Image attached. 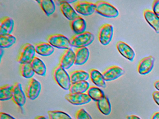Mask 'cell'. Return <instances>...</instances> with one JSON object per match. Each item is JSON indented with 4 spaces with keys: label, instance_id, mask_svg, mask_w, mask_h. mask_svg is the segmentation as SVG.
<instances>
[{
    "label": "cell",
    "instance_id": "obj_14",
    "mask_svg": "<svg viewBox=\"0 0 159 119\" xmlns=\"http://www.w3.org/2000/svg\"><path fill=\"white\" fill-rule=\"evenodd\" d=\"M116 47L119 53L126 59L130 61H134L135 53L129 45L121 41H119L116 44Z\"/></svg>",
    "mask_w": 159,
    "mask_h": 119
},
{
    "label": "cell",
    "instance_id": "obj_38",
    "mask_svg": "<svg viewBox=\"0 0 159 119\" xmlns=\"http://www.w3.org/2000/svg\"><path fill=\"white\" fill-rule=\"evenodd\" d=\"M152 119H159V112H157L153 115Z\"/></svg>",
    "mask_w": 159,
    "mask_h": 119
},
{
    "label": "cell",
    "instance_id": "obj_12",
    "mask_svg": "<svg viewBox=\"0 0 159 119\" xmlns=\"http://www.w3.org/2000/svg\"><path fill=\"white\" fill-rule=\"evenodd\" d=\"M125 73L123 69L118 66H112L107 68L102 73L106 82L114 81Z\"/></svg>",
    "mask_w": 159,
    "mask_h": 119
},
{
    "label": "cell",
    "instance_id": "obj_22",
    "mask_svg": "<svg viewBox=\"0 0 159 119\" xmlns=\"http://www.w3.org/2000/svg\"><path fill=\"white\" fill-rule=\"evenodd\" d=\"M30 63L34 72L36 74L40 76H45L47 68L45 63L42 60L37 57H35Z\"/></svg>",
    "mask_w": 159,
    "mask_h": 119
},
{
    "label": "cell",
    "instance_id": "obj_10",
    "mask_svg": "<svg viewBox=\"0 0 159 119\" xmlns=\"http://www.w3.org/2000/svg\"><path fill=\"white\" fill-rule=\"evenodd\" d=\"M25 93L23 91L22 85L16 82L13 85V92L12 99L18 107H23L26 101Z\"/></svg>",
    "mask_w": 159,
    "mask_h": 119
},
{
    "label": "cell",
    "instance_id": "obj_16",
    "mask_svg": "<svg viewBox=\"0 0 159 119\" xmlns=\"http://www.w3.org/2000/svg\"><path fill=\"white\" fill-rule=\"evenodd\" d=\"M14 27V21L11 18L5 16L0 21V35L11 34Z\"/></svg>",
    "mask_w": 159,
    "mask_h": 119
},
{
    "label": "cell",
    "instance_id": "obj_11",
    "mask_svg": "<svg viewBox=\"0 0 159 119\" xmlns=\"http://www.w3.org/2000/svg\"><path fill=\"white\" fill-rule=\"evenodd\" d=\"M155 58L150 55L142 59L138 66V71L141 75L148 74L152 70L154 67Z\"/></svg>",
    "mask_w": 159,
    "mask_h": 119
},
{
    "label": "cell",
    "instance_id": "obj_40",
    "mask_svg": "<svg viewBox=\"0 0 159 119\" xmlns=\"http://www.w3.org/2000/svg\"><path fill=\"white\" fill-rule=\"evenodd\" d=\"M35 119H48L44 116H39L36 117Z\"/></svg>",
    "mask_w": 159,
    "mask_h": 119
},
{
    "label": "cell",
    "instance_id": "obj_1",
    "mask_svg": "<svg viewBox=\"0 0 159 119\" xmlns=\"http://www.w3.org/2000/svg\"><path fill=\"white\" fill-rule=\"evenodd\" d=\"M52 75L57 83L61 88L65 90H69L71 85L70 74L59 64L54 69Z\"/></svg>",
    "mask_w": 159,
    "mask_h": 119
},
{
    "label": "cell",
    "instance_id": "obj_25",
    "mask_svg": "<svg viewBox=\"0 0 159 119\" xmlns=\"http://www.w3.org/2000/svg\"><path fill=\"white\" fill-rule=\"evenodd\" d=\"M90 86V84L87 81L78 82L72 84L69 91L70 94H83L87 92Z\"/></svg>",
    "mask_w": 159,
    "mask_h": 119
},
{
    "label": "cell",
    "instance_id": "obj_31",
    "mask_svg": "<svg viewBox=\"0 0 159 119\" xmlns=\"http://www.w3.org/2000/svg\"><path fill=\"white\" fill-rule=\"evenodd\" d=\"M48 114L50 119H72L69 114L62 111H49Z\"/></svg>",
    "mask_w": 159,
    "mask_h": 119
},
{
    "label": "cell",
    "instance_id": "obj_2",
    "mask_svg": "<svg viewBox=\"0 0 159 119\" xmlns=\"http://www.w3.org/2000/svg\"><path fill=\"white\" fill-rule=\"evenodd\" d=\"M95 11L101 16L114 18L119 16V11L115 7L104 1H97L95 3Z\"/></svg>",
    "mask_w": 159,
    "mask_h": 119
},
{
    "label": "cell",
    "instance_id": "obj_36",
    "mask_svg": "<svg viewBox=\"0 0 159 119\" xmlns=\"http://www.w3.org/2000/svg\"><path fill=\"white\" fill-rule=\"evenodd\" d=\"M127 119H141L138 116L135 115H128L126 117Z\"/></svg>",
    "mask_w": 159,
    "mask_h": 119
},
{
    "label": "cell",
    "instance_id": "obj_6",
    "mask_svg": "<svg viewBox=\"0 0 159 119\" xmlns=\"http://www.w3.org/2000/svg\"><path fill=\"white\" fill-rule=\"evenodd\" d=\"M113 35V27L111 24H103L98 33L99 42L103 46H107L111 42Z\"/></svg>",
    "mask_w": 159,
    "mask_h": 119
},
{
    "label": "cell",
    "instance_id": "obj_15",
    "mask_svg": "<svg viewBox=\"0 0 159 119\" xmlns=\"http://www.w3.org/2000/svg\"><path fill=\"white\" fill-rule=\"evenodd\" d=\"M75 52L72 49L66 50L60 59L59 65L65 69H68L75 63Z\"/></svg>",
    "mask_w": 159,
    "mask_h": 119
},
{
    "label": "cell",
    "instance_id": "obj_3",
    "mask_svg": "<svg viewBox=\"0 0 159 119\" xmlns=\"http://www.w3.org/2000/svg\"><path fill=\"white\" fill-rule=\"evenodd\" d=\"M71 46L76 48L87 47L94 40V36L92 33L85 31L80 34H75L70 39Z\"/></svg>",
    "mask_w": 159,
    "mask_h": 119
},
{
    "label": "cell",
    "instance_id": "obj_9",
    "mask_svg": "<svg viewBox=\"0 0 159 119\" xmlns=\"http://www.w3.org/2000/svg\"><path fill=\"white\" fill-rule=\"evenodd\" d=\"M65 98L72 105L80 106L91 102L92 99L87 94H69L65 96Z\"/></svg>",
    "mask_w": 159,
    "mask_h": 119
},
{
    "label": "cell",
    "instance_id": "obj_19",
    "mask_svg": "<svg viewBox=\"0 0 159 119\" xmlns=\"http://www.w3.org/2000/svg\"><path fill=\"white\" fill-rule=\"evenodd\" d=\"M75 60L74 64L83 65L89 59L90 52L87 47L78 48L75 52Z\"/></svg>",
    "mask_w": 159,
    "mask_h": 119
},
{
    "label": "cell",
    "instance_id": "obj_23",
    "mask_svg": "<svg viewBox=\"0 0 159 119\" xmlns=\"http://www.w3.org/2000/svg\"><path fill=\"white\" fill-rule=\"evenodd\" d=\"M97 106L99 111L105 115H109L111 111V106L108 98L105 95L97 102Z\"/></svg>",
    "mask_w": 159,
    "mask_h": 119
},
{
    "label": "cell",
    "instance_id": "obj_34",
    "mask_svg": "<svg viewBox=\"0 0 159 119\" xmlns=\"http://www.w3.org/2000/svg\"><path fill=\"white\" fill-rule=\"evenodd\" d=\"M0 119H16L10 114L5 112H1L0 113Z\"/></svg>",
    "mask_w": 159,
    "mask_h": 119
},
{
    "label": "cell",
    "instance_id": "obj_41",
    "mask_svg": "<svg viewBox=\"0 0 159 119\" xmlns=\"http://www.w3.org/2000/svg\"><path fill=\"white\" fill-rule=\"evenodd\" d=\"M68 3H69V4L70 3H72L73 2H77V1H66Z\"/></svg>",
    "mask_w": 159,
    "mask_h": 119
},
{
    "label": "cell",
    "instance_id": "obj_37",
    "mask_svg": "<svg viewBox=\"0 0 159 119\" xmlns=\"http://www.w3.org/2000/svg\"><path fill=\"white\" fill-rule=\"evenodd\" d=\"M154 87L159 91V81H156L154 84Z\"/></svg>",
    "mask_w": 159,
    "mask_h": 119
},
{
    "label": "cell",
    "instance_id": "obj_32",
    "mask_svg": "<svg viewBox=\"0 0 159 119\" xmlns=\"http://www.w3.org/2000/svg\"><path fill=\"white\" fill-rule=\"evenodd\" d=\"M76 119H93L91 115L84 109L81 108L76 112Z\"/></svg>",
    "mask_w": 159,
    "mask_h": 119
},
{
    "label": "cell",
    "instance_id": "obj_35",
    "mask_svg": "<svg viewBox=\"0 0 159 119\" xmlns=\"http://www.w3.org/2000/svg\"><path fill=\"white\" fill-rule=\"evenodd\" d=\"M152 97L156 104L159 106V91H155L152 93Z\"/></svg>",
    "mask_w": 159,
    "mask_h": 119
},
{
    "label": "cell",
    "instance_id": "obj_28",
    "mask_svg": "<svg viewBox=\"0 0 159 119\" xmlns=\"http://www.w3.org/2000/svg\"><path fill=\"white\" fill-rule=\"evenodd\" d=\"M86 93L91 99L95 102H98L105 96L104 92L97 86H90Z\"/></svg>",
    "mask_w": 159,
    "mask_h": 119
},
{
    "label": "cell",
    "instance_id": "obj_18",
    "mask_svg": "<svg viewBox=\"0 0 159 119\" xmlns=\"http://www.w3.org/2000/svg\"><path fill=\"white\" fill-rule=\"evenodd\" d=\"M36 53L42 56L47 57L52 55L54 52V48L49 43L41 42L34 46Z\"/></svg>",
    "mask_w": 159,
    "mask_h": 119
},
{
    "label": "cell",
    "instance_id": "obj_20",
    "mask_svg": "<svg viewBox=\"0 0 159 119\" xmlns=\"http://www.w3.org/2000/svg\"><path fill=\"white\" fill-rule=\"evenodd\" d=\"M70 24L71 29L76 34L84 32L86 30V21L80 16L70 21Z\"/></svg>",
    "mask_w": 159,
    "mask_h": 119
},
{
    "label": "cell",
    "instance_id": "obj_7",
    "mask_svg": "<svg viewBox=\"0 0 159 119\" xmlns=\"http://www.w3.org/2000/svg\"><path fill=\"white\" fill-rule=\"evenodd\" d=\"M41 84L35 78L30 79L25 90L26 96L31 100L38 98L41 91Z\"/></svg>",
    "mask_w": 159,
    "mask_h": 119
},
{
    "label": "cell",
    "instance_id": "obj_26",
    "mask_svg": "<svg viewBox=\"0 0 159 119\" xmlns=\"http://www.w3.org/2000/svg\"><path fill=\"white\" fill-rule=\"evenodd\" d=\"M39 5L46 15L49 16L52 15L55 11L56 6L54 2L51 0H40L36 1Z\"/></svg>",
    "mask_w": 159,
    "mask_h": 119
},
{
    "label": "cell",
    "instance_id": "obj_5",
    "mask_svg": "<svg viewBox=\"0 0 159 119\" xmlns=\"http://www.w3.org/2000/svg\"><path fill=\"white\" fill-rule=\"evenodd\" d=\"M47 42L53 47L58 49H71L70 40L65 35L61 34H54L49 35L47 39Z\"/></svg>",
    "mask_w": 159,
    "mask_h": 119
},
{
    "label": "cell",
    "instance_id": "obj_21",
    "mask_svg": "<svg viewBox=\"0 0 159 119\" xmlns=\"http://www.w3.org/2000/svg\"><path fill=\"white\" fill-rule=\"evenodd\" d=\"M90 78L92 82L98 87L106 88L107 86L106 81L103 74L96 69H92L89 72Z\"/></svg>",
    "mask_w": 159,
    "mask_h": 119
},
{
    "label": "cell",
    "instance_id": "obj_4",
    "mask_svg": "<svg viewBox=\"0 0 159 119\" xmlns=\"http://www.w3.org/2000/svg\"><path fill=\"white\" fill-rule=\"evenodd\" d=\"M35 46L31 44L27 43L21 47L17 57V61L20 64L31 63L34 58L35 53Z\"/></svg>",
    "mask_w": 159,
    "mask_h": 119
},
{
    "label": "cell",
    "instance_id": "obj_24",
    "mask_svg": "<svg viewBox=\"0 0 159 119\" xmlns=\"http://www.w3.org/2000/svg\"><path fill=\"white\" fill-rule=\"evenodd\" d=\"M71 84L78 82L87 81L90 78L89 73L82 70L74 71L70 73Z\"/></svg>",
    "mask_w": 159,
    "mask_h": 119
},
{
    "label": "cell",
    "instance_id": "obj_29",
    "mask_svg": "<svg viewBox=\"0 0 159 119\" xmlns=\"http://www.w3.org/2000/svg\"><path fill=\"white\" fill-rule=\"evenodd\" d=\"M19 71L21 76L26 79H31L35 73L30 63L20 64Z\"/></svg>",
    "mask_w": 159,
    "mask_h": 119
},
{
    "label": "cell",
    "instance_id": "obj_33",
    "mask_svg": "<svg viewBox=\"0 0 159 119\" xmlns=\"http://www.w3.org/2000/svg\"><path fill=\"white\" fill-rule=\"evenodd\" d=\"M152 11L159 16V0L154 1L152 3Z\"/></svg>",
    "mask_w": 159,
    "mask_h": 119
},
{
    "label": "cell",
    "instance_id": "obj_39",
    "mask_svg": "<svg viewBox=\"0 0 159 119\" xmlns=\"http://www.w3.org/2000/svg\"><path fill=\"white\" fill-rule=\"evenodd\" d=\"M3 54H4V50H3V48H0V56H1V59H2V58Z\"/></svg>",
    "mask_w": 159,
    "mask_h": 119
},
{
    "label": "cell",
    "instance_id": "obj_27",
    "mask_svg": "<svg viewBox=\"0 0 159 119\" xmlns=\"http://www.w3.org/2000/svg\"><path fill=\"white\" fill-rule=\"evenodd\" d=\"M13 92V85L6 84L0 87V100L6 101L12 99Z\"/></svg>",
    "mask_w": 159,
    "mask_h": 119
},
{
    "label": "cell",
    "instance_id": "obj_42",
    "mask_svg": "<svg viewBox=\"0 0 159 119\" xmlns=\"http://www.w3.org/2000/svg\"></svg>",
    "mask_w": 159,
    "mask_h": 119
},
{
    "label": "cell",
    "instance_id": "obj_30",
    "mask_svg": "<svg viewBox=\"0 0 159 119\" xmlns=\"http://www.w3.org/2000/svg\"><path fill=\"white\" fill-rule=\"evenodd\" d=\"M16 37L11 34L0 35V47L2 48H9L16 42Z\"/></svg>",
    "mask_w": 159,
    "mask_h": 119
},
{
    "label": "cell",
    "instance_id": "obj_13",
    "mask_svg": "<svg viewBox=\"0 0 159 119\" xmlns=\"http://www.w3.org/2000/svg\"><path fill=\"white\" fill-rule=\"evenodd\" d=\"M62 14L70 21L73 20L79 16L78 13L66 1H57Z\"/></svg>",
    "mask_w": 159,
    "mask_h": 119
},
{
    "label": "cell",
    "instance_id": "obj_17",
    "mask_svg": "<svg viewBox=\"0 0 159 119\" xmlns=\"http://www.w3.org/2000/svg\"><path fill=\"white\" fill-rule=\"evenodd\" d=\"M144 16L149 25L156 33H159V16L149 9H146L144 11Z\"/></svg>",
    "mask_w": 159,
    "mask_h": 119
},
{
    "label": "cell",
    "instance_id": "obj_8",
    "mask_svg": "<svg viewBox=\"0 0 159 119\" xmlns=\"http://www.w3.org/2000/svg\"><path fill=\"white\" fill-rule=\"evenodd\" d=\"M76 12L84 16H89L95 11V3L87 1H77L73 5Z\"/></svg>",
    "mask_w": 159,
    "mask_h": 119
}]
</instances>
